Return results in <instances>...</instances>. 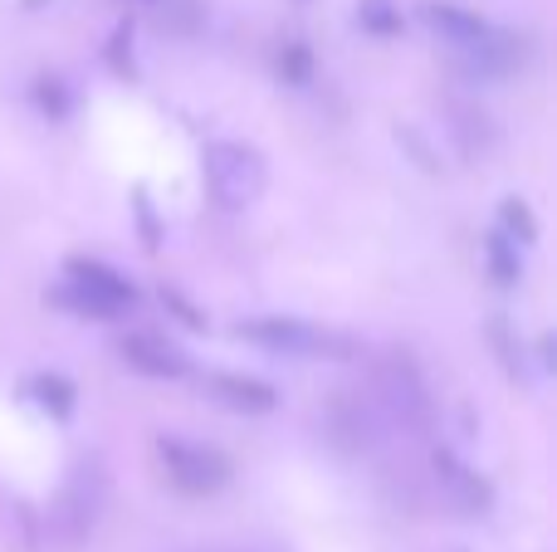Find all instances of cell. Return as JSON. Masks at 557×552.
<instances>
[{"label": "cell", "instance_id": "obj_11", "mask_svg": "<svg viewBox=\"0 0 557 552\" xmlns=\"http://www.w3.org/2000/svg\"><path fill=\"white\" fill-rule=\"evenodd\" d=\"M382 406L392 411V416H401L406 426H416V421H425V411H431V401H425V391H421V381L416 377H382Z\"/></svg>", "mask_w": 557, "mask_h": 552}, {"label": "cell", "instance_id": "obj_16", "mask_svg": "<svg viewBox=\"0 0 557 552\" xmlns=\"http://www.w3.org/2000/svg\"><path fill=\"white\" fill-rule=\"evenodd\" d=\"M157 299H162V309L172 313L182 328H191V333H206V328H211V318H206L201 303H191L182 289H172V284H162V293H157Z\"/></svg>", "mask_w": 557, "mask_h": 552}, {"label": "cell", "instance_id": "obj_18", "mask_svg": "<svg viewBox=\"0 0 557 552\" xmlns=\"http://www.w3.org/2000/svg\"><path fill=\"white\" fill-rule=\"evenodd\" d=\"M108 64H113L123 78H127V74H137V59H133V25H127V20L113 29V39H108Z\"/></svg>", "mask_w": 557, "mask_h": 552}, {"label": "cell", "instance_id": "obj_1", "mask_svg": "<svg viewBox=\"0 0 557 552\" xmlns=\"http://www.w3.org/2000/svg\"><path fill=\"white\" fill-rule=\"evenodd\" d=\"M54 303H64L74 318H98V323H123L127 313L143 303V293H137V284L127 279L123 269H113V264L103 260H69L64 264V279H59L54 289Z\"/></svg>", "mask_w": 557, "mask_h": 552}, {"label": "cell", "instance_id": "obj_2", "mask_svg": "<svg viewBox=\"0 0 557 552\" xmlns=\"http://www.w3.org/2000/svg\"><path fill=\"white\" fill-rule=\"evenodd\" d=\"M201 181L221 211H250L264 191H270V162L260 147L235 142V137H215L201 147Z\"/></svg>", "mask_w": 557, "mask_h": 552}, {"label": "cell", "instance_id": "obj_13", "mask_svg": "<svg viewBox=\"0 0 557 552\" xmlns=\"http://www.w3.org/2000/svg\"><path fill=\"white\" fill-rule=\"evenodd\" d=\"M494 230L499 235H509L513 244H523V250H529L533 240H539V215H533V205L523 201V196H504L499 201V225H494Z\"/></svg>", "mask_w": 557, "mask_h": 552}, {"label": "cell", "instance_id": "obj_21", "mask_svg": "<svg viewBox=\"0 0 557 552\" xmlns=\"http://www.w3.org/2000/svg\"><path fill=\"white\" fill-rule=\"evenodd\" d=\"M137 5H157V0H137Z\"/></svg>", "mask_w": 557, "mask_h": 552}, {"label": "cell", "instance_id": "obj_3", "mask_svg": "<svg viewBox=\"0 0 557 552\" xmlns=\"http://www.w3.org/2000/svg\"><path fill=\"white\" fill-rule=\"evenodd\" d=\"M235 338L250 342V348H264L274 357H304V362H347L357 357V342L337 328H318L308 318H294V313H260V318L235 323Z\"/></svg>", "mask_w": 557, "mask_h": 552}, {"label": "cell", "instance_id": "obj_4", "mask_svg": "<svg viewBox=\"0 0 557 552\" xmlns=\"http://www.w3.org/2000/svg\"><path fill=\"white\" fill-rule=\"evenodd\" d=\"M152 450H157V465H162L166 485L182 489V494L211 499L231 485V460H225V450L206 446V440H186V436H176V430H162Z\"/></svg>", "mask_w": 557, "mask_h": 552}, {"label": "cell", "instance_id": "obj_7", "mask_svg": "<svg viewBox=\"0 0 557 552\" xmlns=\"http://www.w3.org/2000/svg\"><path fill=\"white\" fill-rule=\"evenodd\" d=\"M201 391L215 406L235 411V416H270V411H278V387L255 377V372H231V367L201 372Z\"/></svg>", "mask_w": 557, "mask_h": 552}, {"label": "cell", "instance_id": "obj_6", "mask_svg": "<svg viewBox=\"0 0 557 552\" xmlns=\"http://www.w3.org/2000/svg\"><path fill=\"white\" fill-rule=\"evenodd\" d=\"M421 25L431 29L441 45H450L455 54H460V64L480 59L484 45L494 39V25H490V20L474 15V10L460 5V0H425V5H421Z\"/></svg>", "mask_w": 557, "mask_h": 552}, {"label": "cell", "instance_id": "obj_10", "mask_svg": "<svg viewBox=\"0 0 557 552\" xmlns=\"http://www.w3.org/2000/svg\"><path fill=\"white\" fill-rule=\"evenodd\" d=\"M480 260H484V274H490L499 289H513L523 279V244H513L509 235L490 230L480 244Z\"/></svg>", "mask_w": 557, "mask_h": 552}, {"label": "cell", "instance_id": "obj_19", "mask_svg": "<svg viewBox=\"0 0 557 552\" xmlns=\"http://www.w3.org/2000/svg\"><path fill=\"white\" fill-rule=\"evenodd\" d=\"M133 211H137V225H143V244H147V250H157V244H162V225H157L152 196H147V191H133Z\"/></svg>", "mask_w": 557, "mask_h": 552}, {"label": "cell", "instance_id": "obj_15", "mask_svg": "<svg viewBox=\"0 0 557 552\" xmlns=\"http://www.w3.org/2000/svg\"><path fill=\"white\" fill-rule=\"evenodd\" d=\"M274 64H278V78H284V84H294V88L313 84V54H308L304 39H284Z\"/></svg>", "mask_w": 557, "mask_h": 552}, {"label": "cell", "instance_id": "obj_9", "mask_svg": "<svg viewBox=\"0 0 557 552\" xmlns=\"http://www.w3.org/2000/svg\"><path fill=\"white\" fill-rule=\"evenodd\" d=\"M20 397L49 421H69L78 411V387L64 372H29V377L20 381Z\"/></svg>", "mask_w": 557, "mask_h": 552}, {"label": "cell", "instance_id": "obj_20", "mask_svg": "<svg viewBox=\"0 0 557 552\" xmlns=\"http://www.w3.org/2000/svg\"><path fill=\"white\" fill-rule=\"evenodd\" d=\"M39 5H45V0H25V10H39Z\"/></svg>", "mask_w": 557, "mask_h": 552}, {"label": "cell", "instance_id": "obj_5", "mask_svg": "<svg viewBox=\"0 0 557 552\" xmlns=\"http://www.w3.org/2000/svg\"><path fill=\"white\" fill-rule=\"evenodd\" d=\"M117 362L133 367L137 377H152V381H176L191 372V352L162 328H127L117 333Z\"/></svg>", "mask_w": 557, "mask_h": 552}, {"label": "cell", "instance_id": "obj_12", "mask_svg": "<svg viewBox=\"0 0 557 552\" xmlns=\"http://www.w3.org/2000/svg\"><path fill=\"white\" fill-rule=\"evenodd\" d=\"M352 20H357V29H362V35H372V39H396L406 29L401 0H357Z\"/></svg>", "mask_w": 557, "mask_h": 552}, {"label": "cell", "instance_id": "obj_14", "mask_svg": "<svg viewBox=\"0 0 557 552\" xmlns=\"http://www.w3.org/2000/svg\"><path fill=\"white\" fill-rule=\"evenodd\" d=\"M29 98H35V108L49 117V123H64V117L74 113V88L64 84V74H39L35 88H29Z\"/></svg>", "mask_w": 557, "mask_h": 552}, {"label": "cell", "instance_id": "obj_8", "mask_svg": "<svg viewBox=\"0 0 557 552\" xmlns=\"http://www.w3.org/2000/svg\"><path fill=\"white\" fill-rule=\"evenodd\" d=\"M431 469H435V485H441V494L450 499L460 514H470V518H480V514H490L494 509V485L480 475L474 465H465L460 455H455L450 446H441L431 455Z\"/></svg>", "mask_w": 557, "mask_h": 552}, {"label": "cell", "instance_id": "obj_17", "mask_svg": "<svg viewBox=\"0 0 557 552\" xmlns=\"http://www.w3.org/2000/svg\"><path fill=\"white\" fill-rule=\"evenodd\" d=\"M396 142H401L406 152L416 156V166H421V172H441V152H435V147L425 142V137L416 133L411 123H401V127H396Z\"/></svg>", "mask_w": 557, "mask_h": 552}]
</instances>
